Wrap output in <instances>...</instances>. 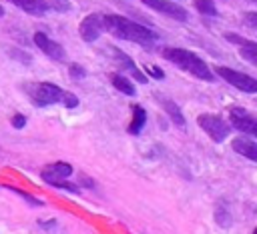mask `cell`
Masks as SVG:
<instances>
[{
	"mask_svg": "<svg viewBox=\"0 0 257 234\" xmlns=\"http://www.w3.org/2000/svg\"><path fill=\"white\" fill-rule=\"evenodd\" d=\"M34 44H36L48 58H52V60H64V48H62L58 42L50 40L44 32H36V34H34Z\"/></svg>",
	"mask_w": 257,
	"mask_h": 234,
	"instance_id": "cell-11",
	"label": "cell"
},
{
	"mask_svg": "<svg viewBox=\"0 0 257 234\" xmlns=\"http://www.w3.org/2000/svg\"><path fill=\"white\" fill-rule=\"evenodd\" d=\"M215 72L225 80L229 82L231 86L239 88L241 92H247V94H255L257 92V80L249 74H243V72H237L233 68H227V66H215Z\"/></svg>",
	"mask_w": 257,
	"mask_h": 234,
	"instance_id": "cell-5",
	"label": "cell"
},
{
	"mask_svg": "<svg viewBox=\"0 0 257 234\" xmlns=\"http://www.w3.org/2000/svg\"><path fill=\"white\" fill-rule=\"evenodd\" d=\"M231 148H233L237 154H241V156H245L247 160H251V162L257 160V144H255L251 138H247V136H237V138H233Z\"/></svg>",
	"mask_w": 257,
	"mask_h": 234,
	"instance_id": "cell-12",
	"label": "cell"
},
{
	"mask_svg": "<svg viewBox=\"0 0 257 234\" xmlns=\"http://www.w3.org/2000/svg\"><path fill=\"white\" fill-rule=\"evenodd\" d=\"M108 80H110V84H112L118 92H122V94H126V96H135V94H137L133 82H131L126 76H122V74H110Z\"/></svg>",
	"mask_w": 257,
	"mask_h": 234,
	"instance_id": "cell-17",
	"label": "cell"
},
{
	"mask_svg": "<svg viewBox=\"0 0 257 234\" xmlns=\"http://www.w3.org/2000/svg\"><path fill=\"white\" fill-rule=\"evenodd\" d=\"M229 122L235 130H239L241 134H247V136H257V120L255 116L245 110V108H239V106H233L229 110Z\"/></svg>",
	"mask_w": 257,
	"mask_h": 234,
	"instance_id": "cell-6",
	"label": "cell"
},
{
	"mask_svg": "<svg viewBox=\"0 0 257 234\" xmlns=\"http://www.w3.org/2000/svg\"><path fill=\"white\" fill-rule=\"evenodd\" d=\"M145 70H147L153 78H159V80H163V78H165V72H163L161 68H157V66H147Z\"/></svg>",
	"mask_w": 257,
	"mask_h": 234,
	"instance_id": "cell-23",
	"label": "cell"
},
{
	"mask_svg": "<svg viewBox=\"0 0 257 234\" xmlns=\"http://www.w3.org/2000/svg\"><path fill=\"white\" fill-rule=\"evenodd\" d=\"M163 58H167L169 62H173L175 66H179L181 70L193 74L199 80H205V82L213 80V72L205 64V60H201L197 54H193V52H189L185 48H163Z\"/></svg>",
	"mask_w": 257,
	"mask_h": 234,
	"instance_id": "cell-3",
	"label": "cell"
},
{
	"mask_svg": "<svg viewBox=\"0 0 257 234\" xmlns=\"http://www.w3.org/2000/svg\"><path fill=\"white\" fill-rule=\"evenodd\" d=\"M54 188H60V190H68V192H72V194H78L80 190H78V186L76 184H70L68 180H62V182H58Z\"/></svg>",
	"mask_w": 257,
	"mask_h": 234,
	"instance_id": "cell-22",
	"label": "cell"
},
{
	"mask_svg": "<svg viewBox=\"0 0 257 234\" xmlns=\"http://www.w3.org/2000/svg\"><path fill=\"white\" fill-rule=\"evenodd\" d=\"M10 124H12L16 130H20V128L26 126V116H24V114H14V116L10 118Z\"/></svg>",
	"mask_w": 257,
	"mask_h": 234,
	"instance_id": "cell-21",
	"label": "cell"
},
{
	"mask_svg": "<svg viewBox=\"0 0 257 234\" xmlns=\"http://www.w3.org/2000/svg\"><path fill=\"white\" fill-rule=\"evenodd\" d=\"M195 8L205 16H217V8L213 0H195Z\"/></svg>",
	"mask_w": 257,
	"mask_h": 234,
	"instance_id": "cell-18",
	"label": "cell"
},
{
	"mask_svg": "<svg viewBox=\"0 0 257 234\" xmlns=\"http://www.w3.org/2000/svg\"><path fill=\"white\" fill-rule=\"evenodd\" d=\"M225 38H227L229 42H233V44L239 46L241 56H243L251 66H257V42L247 40V38H241V36H237V34H233V32H227Z\"/></svg>",
	"mask_w": 257,
	"mask_h": 234,
	"instance_id": "cell-10",
	"label": "cell"
},
{
	"mask_svg": "<svg viewBox=\"0 0 257 234\" xmlns=\"http://www.w3.org/2000/svg\"><path fill=\"white\" fill-rule=\"evenodd\" d=\"M102 24H104V30L110 32L112 36H116L120 40L135 42V44H141L145 48H151L159 40V34L153 32L151 28H147L143 24H137V22H133L124 16H118V14L102 16Z\"/></svg>",
	"mask_w": 257,
	"mask_h": 234,
	"instance_id": "cell-1",
	"label": "cell"
},
{
	"mask_svg": "<svg viewBox=\"0 0 257 234\" xmlns=\"http://www.w3.org/2000/svg\"><path fill=\"white\" fill-rule=\"evenodd\" d=\"M10 192H14L16 196H20V198H24L30 206H42V200H38V198H34V196H30L28 192H24V190H20V188H12V186H6Z\"/></svg>",
	"mask_w": 257,
	"mask_h": 234,
	"instance_id": "cell-19",
	"label": "cell"
},
{
	"mask_svg": "<svg viewBox=\"0 0 257 234\" xmlns=\"http://www.w3.org/2000/svg\"><path fill=\"white\" fill-rule=\"evenodd\" d=\"M141 2H143L145 6H149V8H153V10H157V12L165 14V16H169V18H173V20L185 22V20L189 18L187 10H185L183 6L171 2V0H141Z\"/></svg>",
	"mask_w": 257,
	"mask_h": 234,
	"instance_id": "cell-8",
	"label": "cell"
},
{
	"mask_svg": "<svg viewBox=\"0 0 257 234\" xmlns=\"http://www.w3.org/2000/svg\"><path fill=\"white\" fill-rule=\"evenodd\" d=\"M197 124L203 128L205 134H209L213 142H223L231 132V126L217 114H199Z\"/></svg>",
	"mask_w": 257,
	"mask_h": 234,
	"instance_id": "cell-4",
	"label": "cell"
},
{
	"mask_svg": "<svg viewBox=\"0 0 257 234\" xmlns=\"http://www.w3.org/2000/svg\"><path fill=\"white\" fill-rule=\"evenodd\" d=\"M131 110H133V120H131V124H128V128H126V132L133 134V136H137V134L145 128V124H147V112H145V108L139 106V104H133Z\"/></svg>",
	"mask_w": 257,
	"mask_h": 234,
	"instance_id": "cell-15",
	"label": "cell"
},
{
	"mask_svg": "<svg viewBox=\"0 0 257 234\" xmlns=\"http://www.w3.org/2000/svg\"><path fill=\"white\" fill-rule=\"evenodd\" d=\"M24 92L28 94L30 102L38 108L42 106H50V104H64L66 108H76L78 106V98L68 92L62 90L60 86L52 84V82H32L24 86Z\"/></svg>",
	"mask_w": 257,
	"mask_h": 234,
	"instance_id": "cell-2",
	"label": "cell"
},
{
	"mask_svg": "<svg viewBox=\"0 0 257 234\" xmlns=\"http://www.w3.org/2000/svg\"><path fill=\"white\" fill-rule=\"evenodd\" d=\"M161 104H163V110L167 112V116L171 118V122L177 124L179 128H185V116H183L181 108L173 100H161Z\"/></svg>",
	"mask_w": 257,
	"mask_h": 234,
	"instance_id": "cell-16",
	"label": "cell"
},
{
	"mask_svg": "<svg viewBox=\"0 0 257 234\" xmlns=\"http://www.w3.org/2000/svg\"><path fill=\"white\" fill-rule=\"evenodd\" d=\"M68 74H70L72 80H82V78L86 76V70H84L80 64H70V66H68Z\"/></svg>",
	"mask_w": 257,
	"mask_h": 234,
	"instance_id": "cell-20",
	"label": "cell"
},
{
	"mask_svg": "<svg viewBox=\"0 0 257 234\" xmlns=\"http://www.w3.org/2000/svg\"><path fill=\"white\" fill-rule=\"evenodd\" d=\"M40 176H42V180H44L46 184L56 186L58 182L68 180V178L72 176V166H70L68 162H62V160H60V162H52V164H48V166L42 168Z\"/></svg>",
	"mask_w": 257,
	"mask_h": 234,
	"instance_id": "cell-7",
	"label": "cell"
},
{
	"mask_svg": "<svg viewBox=\"0 0 257 234\" xmlns=\"http://www.w3.org/2000/svg\"><path fill=\"white\" fill-rule=\"evenodd\" d=\"M104 30V24H102V14H88L80 26H78V34L84 42H94L100 32Z\"/></svg>",
	"mask_w": 257,
	"mask_h": 234,
	"instance_id": "cell-9",
	"label": "cell"
},
{
	"mask_svg": "<svg viewBox=\"0 0 257 234\" xmlns=\"http://www.w3.org/2000/svg\"><path fill=\"white\" fill-rule=\"evenodd\" d=\"M2 14H4V10H2V6H0V16H2Z\"/></svg>",
	"mask_w": 257,
	"mask_h": 234,
	"instance_id": "cell-26",
	"label": "cell"
},
{
	"mask_svg": "<svg viewBox=\"0 0 257 234\" xmlns=\"http://www.w3.org/2000/svg\"><path fill=\"white\" fill-rule=\"evenodd\" d=\"M251 2H253V0H251Z\"/></svg>",
	"mask_w": 257,
	"mask_h": 234,
	"instance_id": "cell-27",
	"label": "cell"
},
{
	"mask_svg": "<svg viewBox=\"0 0 257 234\" xmlns=\"http://www.w3.org/2000/svg\"><path fill=\"white\" fill-rule=\"evenodd\" d=\"M247 22H249V26L255 28V26H257V14H255V12H249V14H247Z\"/></svg>",
	"mask_w": 257,
	"mask_h": 234,
	"instance_id": "cell-25",
	"label": "cell"
},
{
	"mask_svg": "<svg viewBox=\"0 0 257 234\" xmlns=\"http://www.w3.org/2000/svg\"><path fill=\"white\" fill-rule=\"evenodd\" d=\"M78 184L84 186V188H94V182H92L88 176H80V178H78Z\"/></svg>",
	"mask_w": 257,
	"mask_h": 234,
	"instance_id": "cell-24",
	"label": "cell"
},
{
	"mask_svg": "<svg viewBox=\"0 0 257 234\" xmlns=\"http://www.w3.org/2000/svg\"><path fill=\"white\" fill-rule=\"evenodd\" d=\"M12 4H16L18 8H22L24 12L32 14V16H42L44 12L52 10L50 0H8Z\"/></svg>",
	"mask_w": 257,
	"mask_h": 234,
	"instance_id": "cell-14",
	"label": "cell"
},
{
	"mask_svg": "<svg viewBox=\"0 0 257 234\" xmlns=\"http://www.w3.org/2000/svg\"><path fill=\"white\" fill-rule=\"evenodd\" d=\"M112 54L116 56L118 66H120L122 70H126V72H128V74H131V76H133L137 82H143V84H147V82H149V80H147V76H145V74H143V72H141V70L135 66V62H133V60H131V58H128V56H126L122 50L112 48Z\"/></svg>",
	"mask_w": 257,
	"mask_h": 234,
	"instance_id": "cell-13",
	"label": "cell"
}]
</instances>
